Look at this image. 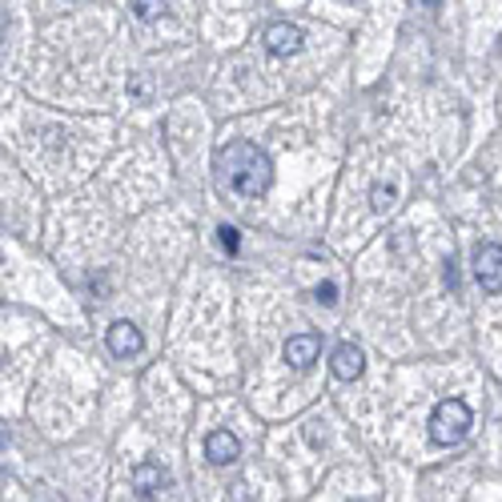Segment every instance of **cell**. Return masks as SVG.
<instances>
[{"instance_id": "obj_1", "label": "cell", "mask_w": 502, "mask_h": 502, "mask_svg": "<svg viewBox=\"0 0 502 502\" xmlns=\"http://www.w3.org/2000/svg\"><path fill=\"white\" fill-rule=\"evenodd\" d=\"M213 177H218L221 193L241 197V202H257L273 185V161L254 141H229L213 153Z\"/></svg>"}, {"instance_id": "obj_2", "label": "cell", "mask_w": 502, "mask_h": 502, "mask_svg": "<svg viewBox=\"0 0 502 502\" xmlns=\"http://www.w3.org/2000/svg\"><path fill=\"white\" fill-rule=\"evenodd\" d=\"M471 426H474V414L462 398H443L435 406V414H430V438L438 446H458L471 435Z\"/></svg>"}, {"instance_id": "obj_3", "label": "cell", "mask_w": 502, "mask_h": 502, "mask_svg": "<svg viewBox=\"0 0 502 502\" xmlns=\"http://www.w3.org/2000/svg\"><path fill=\"white\" fill-rule=\"evenodd\" d=\"M474 282L482 285V293H502V246L487 241L474 249Z\"/></svg>"}, {"instance_id": "obj_4", "label": "cell", "mask_w": 502, "mask_h": 502, "mask_svg": "<svg viewBox=\"0 0 502 502\" xmlns=\"http://www.w3.org/2000/svg\"><path fill=\"white\" fill-rule=\"evenodd\" d=\"M262 40H265V49H270L273 57H293V53H301V40H306V37H301L298 24L273 21V24H265Z\"/></svg>"}, {"instance_id": "obj_5", "label": "cell", "mask_w": 502, "mask_h": 502, "mask_svg": "<svg viewBox=\"0 0 502 502\" xmlns=\"http://www.w3.org/2000/svg\"><path fill=\"white\" fill-rule=\"evenodd\" d=\"M133 487H137V495H141L145 502H157L161 490L169 487L166 466H161V462H137L133 466Z\"/></svg>"}, {"instance_id": "obj_6", "label": "cell", "mask_w": 502, "mask_h": 502, "mask_svg": "<svg viewBox=\"0 0 502 502\" xmlns=\"http://www.w3.org/2000/svg\"><path fill=\"white\" fill-rule=\"evenodd\" d=\"M105 342H109V350L117 354V358H137V354L145 350V337H141V330H137L133 322H112Z\"/></svg>"}, {"instance_id": "obj_7", "label": "cell", "mask_w": 502, "mask_h": 502, "mask_svg": "<svg viewBox=\"0 0 502 502\" xmlns=\"http://www.w3.org/2000/svg\"><path fill=\"white\" fill-rule=\"evenodd\" d=\"M285 362H290L293 370H309L318 362V354H322V337L318 334H293L290 342H285Z\"/></svg>"}, {"instance_id": "obj_8", "label": "cell", "mask_w": 502, "mask_h": 502, "mask_svg": "<svg viewBox=\"0 0 502 502\" xmlns=\"http://www.w3.org/2000/svg\"><path fill=\"white\" fill-rule=\"evenodd\" d=\"M330 370H334V378H342V382H354V378H362V370H366V354H362V345L342 342L334 350V358H330Z\"/></svg>"}, {"instance_id": "obj_9", "label": "cell", "mask_w": 502, "mask_h": 502, "mask_svg": "<svg viewBox=\"0 0 502 502\" xmlns=\"http://www.w3.org/2000/svg\"><path fill=\"white\" fill-rule=\"evenodd\" d=\"M205 458H210L213 466H229L241 458V443L233 430H213L210 438H205Z\"/></svg>"}, {"instance_id": "obj_10", "label": "cell", "mask_w": 502, "mask_h": 502, "mask_svg": "<svg viewBox=\"0 0 502 502\" xmlns=\"http://www.w3.org/2000/svg\"><path fill=\"white\" fill-rule=\"evenodd\" d=\"M394 202H398V189L394 185H382V181H378V185L370 189V210H374V213H390Z\"/></svg>"}, {"instance_id": "obj_11", "label": "cell", "mask_w": 502, "mask_h": 502, "mask_svg": "<svg viewBox=\"0 0 502 502\" xmlns=\"http://www.w3.org/2000/svg\"><path fill=\"white\" fill-rule=\"evenodd\" d=\"M161 13H166V4H149V0H137V4H133L137 21H157Z\"/></svg>"}, {"instance_id": "obj_12", "label": "cell", "mask_w": 502, "mask_h": 502, "mask_svg": "<svg viewBox=\"0 0 502 502\" xmlns=\"http://www.w3.org/2000/svg\"><path fill=\"white\" fill-rule=\"evenodd\" d=\"M221 246H225V254H238V246H241V241H238V229H233V225H221Z\"/></svg>"}, {"instance_id": "obj_13", "label": "cell", "mask_w": 502, "mask_h": 502, "mask_svg": "<svg viewBox=\"0 0 502 502\" xmlns=\"http://www.w3.org/2000/svg\"><path fill=\"white\" fill-rule=\"evenodd\" d=\"M318 301H322V306H337V285L334 282L318 285Z\"/></svg>"}, {"instance_id": "obj_14", "label": "cell", "mask_w": 502, "mask_h": 502, "mask_svg": "<svg viewBox=\"0 0 502 502\" xmlns=\"http://www.w3.org/2000/svg\"><path fill=\"white\" fill-rule=\"evenodd\" d=\"M354 502H374V498H354Z\"/></svg>"}]
</instances>
